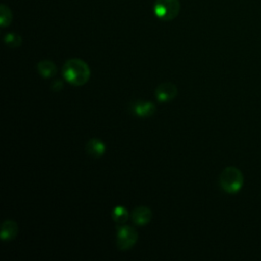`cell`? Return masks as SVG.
<instances>
[{"mask_svg":"<svg viewBox=\"0 0 261 261\" xmlns=\"http://www.w3.org/2000/svg\"><path fill=\"white\" fill-rule=\"evenodd\" d=\"M180 10L179 0H155L153 5L154 14L161 20L174 19Z\"/></svg>","mask_w":261,"mask_h":261,"instance_id":"3957f363","label":"cell"},{"mask_svg":"<svg viewBox=\"0 0 261 261\" xmlns=\"http://www.w3.org/2000/svg\"><path fill=\"white\" fill-rule=\"evenodd\" d=\"M139 238L138 231L128 225L118 226L116 229V245L121 251L132 249Z\"/></svg>","mask_w":261,"mask_h":261,"instance_id":"277c9868","label":"cell"},{"mask_svg":"<svg viewBox=\"0 0 261 261\" xmlns=\"http://www.w3.org/2000/svg\"><path fill=\"white\" fill-rule=\"evenodd\" d=\"M128 216H129V214H128L127 210L122 206H116L112 210V219L117 223L122 224V223L126 222L128 219Z\"/></svg>","mask_w":261,"mask_h":261,"instance_id":"8fae6325","label":"cell"},{"mask_svg":"<svg viewBox=\"0 0 261 261\" xmlns=\"http://www.w3.org/2000/svg\"><path fill=\"white\" fill-rule=\"evenodd\" d=\"M52 89H53L54 91H59V90H61V89H62V83H61V81H60V80L54 81V83H53V85H52Z\"/></svg>","mask_w":261,"mask_h":261,"instance_id":"5bb4252c","label":"cell"},{"mask_svg":"<svg viewBox=\"0 0 261 261\" xmlns=\"http://www.w3.org/2000/svg\"><path fill=\"white\" fill-rule=\"evenodd\" d=\"M4 43L10 48H17L21 45L22 39L16 33H8L4 36Z\"/></svg>","mask_w":261,"mask_h":261,"instance_id":"4fadbf2b","label":"cell"},{"mask_svg":"<svg viewBox=\"0 0 261 261\" xmlns=\"http://www.w3.org/2000/svg\"><path fill=\"white\" fill-rule=\"evenodd\" d=\"M244 185L242 171L234 166L225 167L219 175V186L227 194L238 193Z\"/></svg>","mask_w":261,"mask_h":261,"instance_id":"7a4b0ae2","label":"cell"},{"mask_svg":"<svg viewBox=\"0 0 261 261\" xmlns=\"http://www.w3.org/2000/svg\"><path fill=\"white\" fill-rule=\"evenodd\" d=\"M63 77L73 86H83L88 83L91 76L89 65L80 58H71L65 61L62 67Z\"/></svg>","mask_w":261,"mask_h":261,"instance_id":"6da1fadb","label":"cell"},{"mask_svg":"<svg viewBox=\"0 0 261 261\" xmlns=\"http://www.w3.org/2000/svg\"><path fill=\"white\" fill-rule=\"evenodd\" d=\"M11 21H12V12L10 8L5 4H1L0 5V25L2 28H5L9 25Z\"/></svg>","mask_w":261,"mask_h":261,"instance_id":"7c38bea8","label":"cell"},{"mask_svg":"<svg viewBox=\"0 0 261 261\" xmlns=\"http://www.w3.org/2000/svg\"><path fill=\"white\" fill-rule=\"evenodd\" d=\"M37 69H38V72L43 77H46V79L52 77L57 73V67H56L55 63L48 59L40 61L37 65Z\"/></svg>","mask_w":261,"mask_h":261,"instance_id":"30bf717a","label":"cell"},{"mask_svg":"<svg viewBox=\"0 0 261 261\" xmlns=\"http://www.w3.org/2000/svg\"><path fill=\"white\" fill-rule=\"evenodd\" d=\"M18 232V225L17 223L12 219H7L3 221L1 224V230H0V237L3 241L9 242L12 241Z\"/></svg>","mask_w":261,"mask_h":261,"instance_id":"ba28073f","label":"cell"},{"mask_svg":"<svg viewBox=\"0 0 261 261\" xmlns=\"http://www.w3.org/2000/svg\"><path fill=\"white\" fill-rule=\"evenodd\" d=\"M152 211L146 206H139L135 208L132 212L133 222L137 225H146L152 219Z\"/></svg>","mask_w":261,"mask_h":261,"instance_id":"52a82bcc","label":"cell"},{"mask_svg":"<svg viewBox=\"0 0 261 261\" xmlns=\"http://www.w3.org/2000/svg\"><path fill=\"white\" fill-rule=\"evenodd\" d=\"M132 111L134 114H136L139 117H148L154 114L156 111L155 105L150 102V101H145V100H137L135 101L132 106Z\"/></svg>","mask_w":261,"mask_h":261,"instance_id":"8992f818","label":"cell"},{"mask_svg":"<svg viewBox=\"0 0 261 261\" xmlns=\"http://www.w3.org/2000/svg\"><path fill=\"white\" fill-rule=\"evenodd\" d=\"M177 95V88L173 83L165 82L160 84L155 90V96L159 102L165 103L173 100Z\"/></svg>","mask_w":261,"mask_h":261,"instance_id":"5b68a950","label":"cell"},{"mask_svg":"<svg viewBox=\"0 0 261 261\" xmlns=\"http://www.w3.org/2000/svg\"><path fill=\"white\" fill-rule=\"evenodd\" d=\"M86 151L90 156L98 158L105 153L106 147H105V144L100 139L93 138L87 142Z\"/></svg>","mask_w":261,"mask_h":261,"instance_id":"9c48e42d","label":"cell"}]
</instances>
